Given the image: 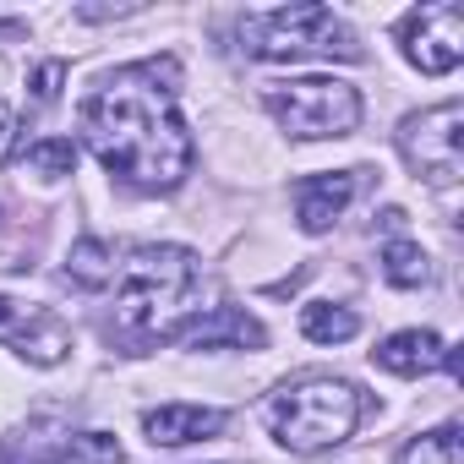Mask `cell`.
Masks as SVG:
<instances>
[{
	"label": "cell",
	"mask_w": 464,
	"mask_h": 464,
	"mask_svg": "<svg viewBox=\"0 0 464 464\" xmlns=\"http://www.w3.org/2000/svg\"><path fill=\"white\" fill-rule=\"evenodd\" d=\"M72 279L88 285V290L115 285V252H110V241H99V236L77 241V246H72Z\"/></svg>",
	"instance_id": "9a60e30c"
},
{
	"label": "cell",
	"mask_w": 464,
	"mask_h": 464,
	"mask_svg": "<svg viewBox=\"0 0 464 464\" xmlns=\"http://www.w3.org/2000/svg\"><path fill=\"white\" fill-rule=\"evenodd\" d=\"M50 464H121V442L110 431H77Z\"/></svg>",
	"instance_id": "2e32d148"
},
{
	"label": "cell",
	"mask_w": 464,
	"mask_h": 464,
	"mask_svg": "<svg viewBox=\"0 0 464 464\" xmlns=\"http://www.w3.org/2000/svg\"><path fill=\"white\" fill-rule=\"evenodd\" d=\"M442 355H448V344L431 328H404V334H393V339L377 344V366L393 372V377H420V372L442 366Z\"/></svg>",
	"instance_id": "7c38bea8"
},
{
	"label": "cell",
	"mask_w": 464,
	"mask_h": 464,
	"mask_svg": "<svg viewBox=\"0 0 464 464\" xmlns=\"http://www.w3.org/2000/svg\"><path fill=\"white\" fill-rule=\"evenodd\" d=\"M23 164L28 169H39V175H72V164H77V142L72 137H50V142H34L28 153H23Z\"/></svg>",
	"instance_id": "ac0fdd59"
},
{
	"label": "cell",
	"mask_w": 464,
	"mask_h": 464,
	"mask_svg": "<svg viewBox=\"0 0 464 464\" xmlns=\"http://www.w3.org/2000/svg\"><path fill=\"white\" fill-rule=\"evenodd\" d=\"M6 131H12V110L0 104V142H6Z\"/></svg>",
	"instance_id": "ffe728a7"
},
{
	"label": "cell",
	"mask_w": 464,
	"mask_h": 464,
	"mask_svg": "<svg viewBox=\"0 0 464 464\" xmlns=\"http://www.w3.org/2000/svg\"><path fill=\"white\" fill-rule=\"evenodd\" d=\"M355 328H361V317H355L350 306H334V301L301 306V334H306L312 344H344V339H355Z\"/></svg>",
	"instance_id": "4fadbf2b"
},
{
	"label": "cell",
	"mask_w": 464,
	"mask_h": 464,
	"mask_svg": "<svg viewBox=\"0 0 464 464\" xmlns=\"http://www.w3.org/2000/svg\"><path fill=\"white\" fill-rule=\"evenodd\" d=\"M169 77L175 61L126 66L82 104V142L115 180L137 191H175L191 169V131L164 88Z\"/></svg>",
	"instance_id": "6da1fadb"
},
{
	"label": "cell",
	"mask_w": 464,
	"mask_h": 464,
	"mask_svg": "<svg viewBox=\"0 0 464 464\" xmlns=\"http://www.w3.org/2000/svg\"><path fill=\"white\" fill-rule=\"evenodd\" d=\"M399 464H459V426H437L404 448Z\"/></svg>",
	"instance_id": "e0dca14e"
},
{
	"label": "cell",
	"mask_w": 464,
	"mask_h": 464,
	"mask_svg": "<svg viewBox=\"0 0 464 464\" xmlns=\"http://www.w3.org/2000/svg\"><path fill=\"white\" fill-rule=\"evenodd\" d=\"M175 339L180 344H191V350H218V344H236V350H263L268 344V334H263V323L257 317H246L241 306H213L208 317H197V323H180L175 328Z\"/></svg>",
	"instance_id": "30bf717a"
},
{
	"label": "cell",
	"mask_w": 464,
	"mask_h": 464,
	"mask_svg": "<svg viewBox=\"0 0 464 464\" xmlns=\"http://www.w3.org/2000/svg\"><path fill=\"white\" fill-rule=\"evenodd\" d=\"M197 290V257L186 246H137L115 279V323L126 339H175Z\"/></svg>",
	"instance_id": "7a4b0ae2"
},
{
	"label": "cell",
	"mask_w": 464,
	"mask_h": 464,
	"mask_svg": "<svg viewBox=\"0 0 464 464\" xmlns=\"http://www.w3.org/2000/svg\"><path fill=\"white\" fill-rule=\"evenodd\" d=\"M246 55L257 61H301V55H339V61H361L355 34L328 12V6H285L268 17H252L241 28Z\"/></svg>",
	"instance_id": "277c9868"
},
{
	"label": "cell",
	"mask_w": 464,
	"mask_h": 464,
	"mask_svg": "<svg viewBox=\"0 0 464 464\" xmlns=\"http://www.w3.org/2000/svg\"><path fill=\"white\" fill-rule=\"evenodd\" d=\"M142 431L153 448H180L197 437H218L224 431V410H202V404H159L142 415Z\"/></svg>",
	"instance_id": "8fae6325"
},
{
	"label": "cell",
	"mask_w": 464,
	"mask_h": 464,
	"mask_svg": "<svg viewBox=\"0 0 464 464\" xmlns=\"http://www.w3.org/2000/svg\"><path fill=\"white\" fill-rule=\"evenodd\" d=\"M382 279L399 285V290H420L431 279V263H426V252L415 241H388L382 246Z\"/></svg>",
	"instance_id": "5bb4252c"
},
{
	"label": "cell",
	"mask_w": 464,
	"mask_h": 464,
	"mask_svg": "<svg viewBox=\"0 0 464 464\" xmlns=\"http://www.w3.org/2000/svg\"><path fill=\"white\" fill-rule=\"evenodd\" d=\"M355 180H361V169H339V175H306L295 186V218H301L306 236H323V229L350 208Z\"/></svg>",
	"instance_id": "9c48e42d"
},
{
	"label": "cell",
	"mask_w": 464,
	"mask_h": 464,
	"mask_svg": "<svg viewBox=\"0 0 464 464\" xmlns=\"http://www.w3.org/2000/svg\"><path fill=\"white\" fill-rule=\"evenodd\" d=\"M404 55L426 77H448L464 61V0H437L404 17Z\"/></svg>",
	"instance_id": "52a82bcc"
},
{
	"label": "cell",
	"mask_w": 464,
	"mask_h": 464,
	"mask_svg": "<svg viewBox=\"0 0 464 464\" xmlns=\"http://www.w3.org/2000/svg\"><path fill=\"white\" fill-rule=\"evenodd\" d=\"M399 148L415 175H426L431 186H453L464 175V104L448 99L426 115H410L399 131Z\"/></svg>",
	"instance_id": "8992f818"
},
{
	"label": "cell",
	"mask_w": 464,
	"mask_h": 464,
	"mask_svg": "<svg viewBox=\"0 0 464 464\" xmlns=\"http://www.w3.org/2000/svg\"><path fill=\"white\" fill-rule=\"evenodd\" d=\"M263 104L274 110V121L301 137V142H317V137H350L361 126V93L350 82H334V77H290V82H268L263 88Z\"/></svg>",
	"instance_id": "5b68a950"
},
{
	"label": "cell",
	"mask_w": 464,
	"mask_h": 464,
	"mask_svg": "<svg viewBox=\"0 0 464 464\" xmlns=\"http://www.w3.org/2000/svg\"><path fill=\"white\" fill-rule=\"evenodd\" d=\"M0 344H12L34 366H61L72 355V328L50 306H28V301L0 295Z\"/></svg>",
	"instance_id": "ba28073f"
},
{
	"label": "cell",
	"mask_w": 464,
	"mask_h": 464,
	"mask_svg": "<svg viewBox=\"0 0 464 464\" xmlns=\"http://www.w3.org/2000/svg\"><path fill=\"white\" fill-rule=\"evenodd\" d=\"M61 82H66V66H61V61L39 66V77H34V93H39V104H50V99L61 93Z\"/></svg>",
	"instance_id": "d6986e66"
},
{
	"label": "cell",
	"mask_w": 464,
	"mask_h": 464,
	"mask_svg": "<svg viewBox=\"0 0 464 464\" xmlns=\"http://www.w3.org/2000/svg\"><path fill=\"white\" fill-rule=\"evenodd\" d=\"M263 415H268V431L279 437V448L323 453V448H334L355 431L361 393L339 377H306V382H290L285 393H274Z\"/></svg>",
	"instance_id": "3957f363"
}]
</instances>
